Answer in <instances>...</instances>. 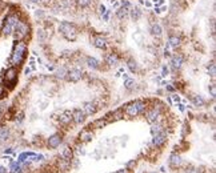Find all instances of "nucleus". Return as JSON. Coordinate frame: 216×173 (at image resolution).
<instances>
[{
	"instance_id": "f257e3e1",
	"label": "nucleus",
	"mask_w": 216,
	"mask_h": 173,
	"mask_svg": "<svg viewBox=\"0 0 216 173\" xmlns=\"http://www.w3.org/2000/svg\"><path fill=\"white\" fill-rule=\"evenodd\" d=\"M27 53H28V48H27V44L24 40H16L15 45H13V50L11 53V65L12 67H20L24 63Z\"/></svg>"
},
{
	"instance_id": "f03ea898",
	"label": "nucleus",
	"mask_w": 216,
	"mask_h": 173,
	"mask_svg": "<svg viewBox=\"0 0 216 173\" xmlns=\"http://www.w3.org/2000/svg\"><path fill=\"white\" fill-rule=\"evenodd\" d=\"M147 108H148V103L146 100H135L132 103L125 105V108L123 110L125 116H128L129 119H135L139 115H143Z\"/></svg>"
},
{
	"instance_id": "7ed1b4c3",
	"label": "nucleus",
	"mask_w": 216,
	"mask_h": 173,
	"mask_svg": "<svg viewBox=\"0 0 216 173\" xmlns=\"http://www.w3.org/2000/svg\"><path fill=\"white\" fill-rule=\"evenodd\" d=\"M163 112H164V105L161 103H156L152 104V105H148V108L144 110V117L148 123H155L157 121L160 117H163Z\"/></svg>"
},
{
	"instance_id": "20e7f679",
	"label": "nucleus",
	"mask_w": 216,
	"mask_h": 173,
	"mask_svg": "<svg viewBox=\"0 0 216 173\" xmlns=\"http://www.w3.org/2000/svg\"><path fill=\"white\" fill-rule=\"evenodd\" d=\"M59 31L60 33L63 35V37L68 41H75L78 39V28L75 27V24L70 23V21H61L60 25H59Z\"/></svg>"
},
{
	"instance_id": "39448f33",
	"label": "nucleus",
	"mask_w": 216,
	"mask_h": 173,
	"mask_svg": "<svg viewBox=\"0 0 216 173\" xmlns=\"http://www.w3.org/2000/svg\"><path fill=\"white\" fill-rule=\"evenodd\" d=\"M17 77H19V69L17 67H10L3 75V85L8 88H13L15 84L17 83Z\"/></svg>"
},
{
	"instance_id": "423d86ee",
	"label": "nucleus",
	"mask_w": 216,
	"mask_h": 173,
	"mask_svg": "<svg viewBox=\"0 0 216 173\" xmlns=\"http://www.w3.org/2000/svg\"><path fill=\"white\" fill-rule=\"evenodd\" d=\"M29 32L31 27L24 20H20L19 24L13 28V36H15L16 40H25L27 37H29Z\"/></svg>"
},
{
	"instance_id": "0eeeda50",
	"label": "nucleus",
	"mask_w": 216,
	"mask_h": 173,
	"mask_svg": "<svg viewBox=\"0 0 216 173\" xmlns=\"http://www.w3.org/2000/svg\"><path fill=\"white\" fill-rule=\"evenodd\" d=\"M61 143H63V135L61 133H53V135H51L47 139V146L49 149L59 148Z\"/></svg>"
},
{
	"instance_id": "6e6552de",
	"label": "nucleus",
	"mask_w": 216,
	"mask_h": 173,
	"mask_svg": "<svg viewBox=\"0 0 216 173\" xmlns=\"http://www.w3.org/2000/svg\"><path fill=\"white\" fill-rule=\"evenodd\" d=\"M167 140H168V136H167V133H165V131H163V132H159V133H156V135H154L152 144H154V146H156V148H161V146L167 143Z\"/></svg>"
},
{
	"instance_id": "1a4fd4ad",
	"label": "nucleus",
	"mask_w": 216,
	"mask_h": 173,
	"mask_svg": "<svg viewBox=\"0 0 216 173\" xmlns=\"http://www.w3.org/2000/svg\"><path fill=\"white\" fill-rule=\"evenodd\" d=\"M83 77V71L80 68H71L68 69V73H67V80L71 83H78L79 80H82Z\"/></svg>"
},
{
	"instance_id": "9d476101",
	"label": "nucleus",
	"mask_w": 216,
	"mask_h": 173,
	"mask_svg": "<svg viewBox=\"0 0 216 173\" xmlns=\"http://www.w3.org/2000/svg\"><path fill=\"white\" fill-rule=\"evenodd\" d=\"M92 44L97 48V50H107L108 41L104 36H101V35H95V36H92Z\"/></svg>"
},
{
	"instance_id": "9b49d317",
	"label": "nucleus",
	"mask_w": 216,
	"mask_h": 173,
	"mask_svg": "<svg viewBox=\"0 0 216 173\" xmlns=\"http://www.w3.org/2000/svg\"><path fill=\"white\" fill-rule=\"evenodd\" d=\"M85 121V113L83 112V109H74L72 110V123L76 125H80Z\"/></svg>"
},
{
	"instance_id": "f8f14e48",
	"label": "nucleus",
	"mask_w": 216,
	"mask_h": 173,
	"mask_svg": "<svg viewBox=\"0 0 216 173\" xmlns=\"http://www.w3.org/2000/svg\"><path fill=\"white\" fill-rule=\"evenodd\" d=\"M97 104L95 101H87L83 104V112L85 113V116H92L97 112Z\"/></svg>"
},
{
	"instance_id": "ddd939ff",
	"label": "nucleus",
	"mask_w": 216,
	"mask_h": 173,
	"mask_svg": "<svg viewBox=\"0 0 216 173\" xmlns=\"http://www.w3.org/2000/svg\"><path fill=\"white\" fill-rule=\"evenodd\" d=\"M108 123H112V121H118V120H121L124 119V110L123 109H116V110H112V112H110L107 115V116L104 117Z\"/></svg>"
},
{
	"instance_id": "4468645a",
	"label": "nucleus",
	"mask_w": 216,
	"mask_h": 173,
	"mask_svg": "<svg viewBox=\"0 0 216 173\" xmlns=\"http://www.w3.org/2000/svg\"><path fill=\"white\" fill-rule=\"evenodd\" d=\"M168 164L172 169H178V168L182 167L183 164V160H182V156L179 153H172L169 156V160H168Z\"/></svg>"
},
{
	"instance_id": "2eb2a0df",
	"label": "nucleus",
	"mask_w": 216,
	"mask_h": 173,
	"mask_svg": "<svg viewBox=\"0 0 216 173\" xmlns=\"http://www.w3.org/2000/svg\"><path fill=\"white\" fill-rule=\"evenodd\" d=\"M183 63H184V57H183V55H180V53H175V55L171 57V67H172V69H175V71L182 68Z\"/></svg>"
},
{
	"instance_id": "dca6fc26",
	"label": "nucleus",
	"mask_w": 216,
	"mask_h": 173,
	"mask_svg": "<svg viewBox=\"0 0 216 173\" xmlns=\"http://www.w3.org/2000/svg\"><path fill=\"white\" fill-rule=\"evenodd\" d=\"M71 7V0H56L55 10L57 12H67Z\"/></svg>"
},
{
	"instance_id": "f3484780",
	"label": "nucleus",
	"mask_w": 216,
	"mask_h": 173,
	"mask_svg": "<svg viewBox=\"0 0 216 173\" xmlns=\"http://www.w3.org/2000/svg\"><path fill=\"white\" fill-rule=\"evenodd\" d=\"M163 131H165V124L163 123L161 117L157 120V121L151 123V133H152V135H156V133L163 132Z\"/></svg>"
},
{
	"instance_id": "a211bd4d",
	"label": "nucleus",
	"mask_w": 216,
	"mask_h": 173,
	"mask_svg": "<svg viewBox=\"0 0 216 173\" xmlns=\"http://www.w3.org/2000/svg\"><path fill=\"white\" fill-rule=\"evenodd\" d=\"M93 132L91 131V129H83L82 132L79 133V141L80 143H89L92 139H93Z\"/></svg>"
},
{
	"instance_id": "6ab92c4d",
	"label": "nucleus",
	"mask_w": 216,
	"mask_h": 173,
	"mask_svg": "<svg viewBox=\"0 0 216 173\" xmlns=\"http://www.w3.org/2000/svg\"><path fill=\"white\" fill-rule=\"evenodd\" d=\"M59 123L61 124V125H70V124L72 123V112L71 110H64L61 115H60V117H59Z\"/></svg>"
},
{
	"instance_id": "aec40b11",
	"label": "nucleus",
	"mask_w": 216,
	"mask_h": 173,
	"mask_svg": "<svg viewBox=\"0 0 216 173\" xmlns=\"http://www.w3.org/2000/svg\"><path fill=\"white\" fill-rule=\"evenodd\" d=\"M119 61H120L119 56L116 55V53H114V52H110V53H107V55H106V64H108L110 67L118 65Z\"/></svg>"
},
{
	"instance_id": "412c9836",
	"label": "nucleus",
	"mask_w": 216,
	"mask_h": 173,
	"mask_svg": "<svg viewBox=\"0 0 216 173\" xmlns=\"http://www.w3.org/2000/svg\"><path fill=\"white\" fill-rule=\"evenodd\" d=\"M128 16H129V8L120 6L118 10H116V17H118L119 20H125V19H128Z\"/></svg>"
},
{
	"instance_id": "4be33fe9",
	"label": "nucleus",
	"mask_w": 216,
	"mask_h": 173,
	"mask_svg": "<svg viewBox=\"0 0 216 173\" xmlns=\"http://www.w3.org/2000/svg\"><path fill=\"white\" fill-rule=\"evenodd\" d=\"M168 45L172 48H179L182 45V37L179 35H169L168 37Z\"/></svg>"
},
{
	"instance_id": "5701e85b",
	"label": "nucleus",
	"mask_w": 216,
	"mask_h": 173,
	"mask_svg": "<svg viewBox=\"0 0 216 173\" xmlns=\"http://www.w3.org/2000/svg\"><path fill=\"white\" fill-rule=\"evenodd\" d=\"M107 124H108L107 120L104 117H100V119H96L95 121H92L89 124V128H92V129H101V128H104Z\"/></svg>"
},
{
	"instance_id": "b1692460",
	"label": "nucleus",
	"mask_w": 216,
	"mask_h": 173,
	"mask_svg": "<svg viewBox=\"0 0 216 173\" xmlns=\"http://www.w3.org/2000/svg\"><path fill=\"white\" fill-rule=\"evenodd\" d=\"M60 157H61L63 160H65V161L71 162L72 158H74V150H72V148H70V146H65V148L61 150Z\"/></svg>"
},
{
	"instance_id": "393cba45",
	"label": "nucleus",
	"mask_w": 216,
	"mask_h": 173,
	"mask_svg": "<svg viewBox=\"0 0 216 173\" xmlns=\"http://www.w3.org/2000/svg\"><path fill=\"white\" fill-rule=\"evenodd\" d=\"M128 17H131L133 21H137L142 17L140 8H139V7H131V8H129V16Z\"/></svg>"
},
{
	"instance_id": "a878e982",
	"label": "nucleus",
	"mask_w": 216,
	"mask_h": 173,
	"mask_svg": "<svg viewBox=\"0 0 216 173\" xmlns=\"http://www.w3.org/2000/svg\"><path fill=\"white\" fill-rule=\"evenodd\" d=\"M85 64H87L89 68H92V69H99V68H100V61H99L97 59H95V57H91V56H88L87 59H85Z\"/></svg>"
},
{
	"instance_id": "bb28decb",
	"label": "nucleus",
	"mask_w": 216,
	"mask_h": 173,
	"mask_svg": "<svg viewBox=\"0 0 216 173\" xmlns=\"http://www.w3.org/2000/svg\"><path fill=\"white\" fill-rule=\"evenodd\" d=\"M151 33H152V36H155V37H160L161 35H163V28H161V25L157 24V23H154L151 25Z\"/></svg>"
},
{
	"instance_id": "cd10ccee",
	"label": "nucleus",
	"mask_w": 216,
	"mask_h": 173,
	"mask_svg": "<svg viewBox=\"0 0 216 173\" xmlns=\"http://www.w3.org/2000/svg\"><path fill=\"white\" fill-rule=\"evenodd\" d=\"M11 137V131L7 127H0V141H7Z\"/></svg>"
},
{
	"instance_id": "c85d7f7f",
	"label": "nucleus",
	"mask_w": 216,
	"mask_h": 173,
	"mask_svg": "<svg viewBox=\"0 0 216 173\" xmlns=\"http://www.w3.org/2000/svg\"><path fill=\"white\" fill-rule=\"evenodd\" d=\"M93 2L95 0H75V3H76V7L78 8H88V7H91Z\"/></svg>"
},
{
	"instance_id": "c756f323",
	"label": "nucleus",
	"mask_w": 216,
	"mask_h": 173,
	"mask_svg": "<svg viewBox=\"0 0 216 173\" xmlns=\"http://www.w3.org/2000/svg\"><path fill=\"white\" fill-rule=\"evenodd\" d=\"M0 32H2L3 36H10V35L13 33V27L7 24V23H3V27H2V29H0Z\"/></svg>"
},
{
	"instance_id": "7c9ffc66",
	"label": "nucleus",
	"mask_w": 216,
	"mask_h": 173,
	"mask_svg": "<svg viewBox=\"0 0 216 173\" xmlns=\"http://www.w3.org/2000/svg\"><path fill=\"white\" fill-rule=\"evenodd\" d=\"M67 73H68V69H67L65 67H59V68L56 69V72H55L56 77H57V79H60V80L67 79Z\"/></svg>"
},
{
	"instance_id": "2f4dec72",
	"label": "nucleus",
	"mask_w": 216,
	"mask_h": 173,
	"mask_svg": "<svg viewBox=\"0 0 216 173\" xmlns=\"http://www.w3.org/2000/svg\"><path fill=\"white\" fill-rule=\"evenodd\" d=\"M135 87H136V81H135L133 79L127 77V79L124 80V88H125V89L132 91V89H135Z\"/></svg>"
},
{
	"instance_id": "473e14b6",
	"label": "nucleus",
	"mask_w": 216,
	"mask_h": 173,
	"mask_svg": "<svg viewBox=\"0 0 216 173\" xmlns=\"http://www.w3.org/2000/svg\"><path fill=\"white\" fill-rule=\"evenodd\" d=\"M127 67H128V69L131 71L132 73H135V72H137V71H139V65H137V63L133 59H129L127 61Z\"/></svg>"
},
{
	"instance_id": "72a5a7b5",
	"label": "nucleus",
	"mask_w": 216,
	"mask_h": 173,
	"mask_svg": "<svg viewBox=\"0 0 216 173\" xmlns=\"http://www.w3.org/2000/svg\"><path fill=\"white\" fill-rule=\"evenodd\" d=\"M191 99H192V103L195 104L196 106H203V105L205 104V101H204V99H203V97H201V96L193 95V96L191 97Z\"/></svg>"
},
{
	"instance_id": "f704fd0d",
	"label": "nucleus",
	"mask_w": 216,
	"mask_h": 173,
	"mask_svg": "<svg viewBox=\"0 0 216 173\" xmlns=\"http://www.w3.org/2000/svg\"><path fill=\"white\" fill-rule=\"evenodd\" d=\"M186 173H203L201 168H196V167H187L186 168Z\"/></svg>"
},
{
	"instance_id": "c9c22d12",
	"label": "nucleus",
	"mask_w": 216,
	"mask_h": 173,
	"mask_svg": "<svg viewBox=\"0 0 216 173\" xmlns=\"http://www.w3.org/2000/svg\"><path fill=\"white\" fill-rule=\"evenodd\" d=\"M208 72H209V75H211V77L215 79V76H216V65H215L214 61L208 65Z\"/></svg>"
},
{
	"instance_id": "e433bc0d",
	"label": "nucleus",
	"mask_w": 216,
	"mask_h": 173,
	"mask_svg": "<svg viewBox=\"0 0 216 173\" xmlns=\"http://www.w3.org/2000/svg\"><path fill=\"white\" fill-rule=\"evenodd\" d=\"M20 167V162H17V161H11V165H10V171L12 173H15L17 171V168Z\"/></svg>"
},
{
	"instance_id": "4c0bfd02",
	"label": "nucleus",
	"mask_w": 216,
	"mask_h": 173,
	"mask_svg": "<svg viewBox=\"0 0 216 173\" xmlns=\"http://www.w3.org/2000/svg\"><path fill=\"white\" fill-rule=\"evenodd\" d=\"M38 37H39L40 41H44V40H46V37H47V35H46V32H44L43 29H39V31H38Z\"/></svg>"
},
{
	"instance_id": "58836bf2",
	"label": "nucleus",
	"mask_w": 216,
	"mask_h": 173,
	"mask_svg": "<svg viewBox=\"0 0 216 173\" xmlns=\"http://www.w3.org/2000/svg\"><path fill=\"white\" fill-rule=\"evenodd\" d=\"M209 92H211V96H212V97L216 96V87H215V84H214V83L209 85Z\"/></svg>"
},
{
	"instance_id": "ea45409f",
	"label": "nucleus",
	"mask_w": 216,
	"mask_h": 173,
	"mask_svg": "<svg viewBox=\"0 0 216 173\" xmlns=\"http://www.w3.org/2000/svg\"><path fill=\"white\" fill-rule=\"evenodd\" d=\"M4 96H6V87L3 84H0V99H3Z\"/></svg>"
},
{
	"instance_id": "a19ab883",
	"label": "nucleus",
	"mask_w": 216,
	"mask_h": 173,
	"mask_svg": "<svg viewBox=\"0 0 216 173\" xmlns=\"http://www.w3.org/2000/svg\"><path fill=\"white\" fill-rule=\"evenodd\" d=\"M106 11H107L106 6H104V4H100V6H99V13H100V15L103 16V15L106 13Z\"/></svg>"
},
{
	"instance_id": "79ce46f5",
	"label": "nucleus",
	"mask_w": 216,
	"mask_h": 173,
	"mask_svg": "<svg viewBox=\"0 0 216 173\" xmlns=\"http://www.w3.org/2000/svg\"><path fill=\"white\" fill-rule=\"evenodd\" d=\"M135 165H136V161H135V160H131V161H129V162L127 164V169H128V171H131Z\"/></svg>"
},
{
	"instance_id": "37998d69",
	"label": "nucleus",
	"mask_w": 216,
	"mask_h": 173,
	"mask_svg": "<svg viewBox=\"0 0 216 173\" xmlns=\"http://www.w3.org/2000/svg\"><path fill=\"white\" fill-rule=\"evenodd\" d=\"M152 3L155 4V7H161L164 4V0H152Z\"/></svg>"
},
{
	"instance_id": "c03bdc74",
	"label": "nucleus",
	"mask_w": 216,
	"mask_h": 173,
	"mask_svg": "<svg viewBox=\"0 0 216 173\" xmlns=\"http://www.w3.org/2000/svg\"><path fill=\"white\" fill-rule=\"evenodd\" d=\"M171 100H173L175 103H180V96L176 95V93H173V95L171 96Z\"/></svg>"
},
{
	"instance_id": "a18cd8bd",
	"label": "nucleus",
	"mask_w": 216,
	"mask_h": 173,
	"mask_svg": "<svg viewBox=\"0 0 216 173\" xmlns=\"http://www.w3.org/2000/svg\"><path fill=\"white\" fill-rule=\"evenodd\" d=\"M110 15H111V11H110V10H107L106 13L103 15V20H108V19H110Z\"/></svg>"
},
{
	"instance_id": "49530a36",
	"label": "nucleus",
	"mask_w": 216,
	"mask_h": 173,
	"mask_svg": "<svg viewBox=\"0 0 216 173\" xmlns=\"http://www.w3.org/2000/svg\"><path fill=\"white\" fill-rule=\"evenodd\" d=\"M168 72H169V71H168L167 67H163V71H161V76L165 77V76H167V75H168Z\"/></svg>"
},
{
	"instance_id": "de8ad7c7",
	"label": "nucleus",
	"mask_w": 216,
	"mask_h": 173,
	"mask_svg": "<svg viewBox=\"0 0 216 173\" xmlns=\"http://www.w3.org/2000/svg\"><path fill=\"white\" fill-rule=\"evenodd\" d=\"M163 12V7H155V13L156 15H159V13Z\"/></svg>"
},
{
	"instance_id": "09e8293b",
	"label": "nucleus",
	"mask_w": 216,
	"mask_h": 173,
	"mask_svg": "<svg viewBox=\"0 0 216 173\" xmlns=\"http://www.w3.org/2000/svg\"><path fill=\"white\" fill-rule=\"evenodd\" d=\"M115 173H131V171H128L127 168H125V169H120V171H118V172H115Z\"/></svg>"
},
{
	"instance_id": "8fccbe9b",
	"label": "nucleus",
	"mask_w": 216,
	"mask_h": 173,
	"mask_svg": "<svg viewBox=\"0 0 216 173\" xmlns=\"http://www.w3.org/2000/svg\"><path fill=\"white\" fill-rule=\"evenodd\" d=\"M178 106H179V109L182 110V112H184V110H186V106H184L183 104H180V103H178Z\"/></svg>"
},
{
	"instance_id": "3c124183",
	"label": "nucleus",
	"mask_w": 216,
	"mask_h": 173,
	"mask_svg": "<svg viewBox=\"0 0 216 173\" xmlns=\"http://www.w3.org/2000/svg\"><path fill=\"white\" fill-rule=\"evenodd\" d=\"M36 16H38V17H43L44 13H43L42 11H36Z\"/></svg>"
},
{
	"instance_id": "603ef678",
	"label": "nucleus",
	"mask_w": 216,
	"mask_h": 173,
	"mask_svg": "<svg viewBox=\"0 0 216 173\" xmlns=\"http://www.w3.org/2000/svg\"><path fill=\"white\" fill-rule=\"evenodd\" d=\"M165 89L169 91V92H173V87H171L169 84H168V85H165Z\"/></svg>"
},
{
	"instance_id": "864d4df0",
	"label": "nucleus",
	"mask_w": 216,
	"mask_h": 173,
	"mask_svg": "<svg viewBox=\"0 0 216 173\" xmlns=\"http://www.w3.org/2000/svg\"><path fill=\"white\" fill-rule=\"evenodd\" d=\"M28 2L34 3V4H39V3H42V0H28Z\"/></svg>"
},
{
	"instance_id": "5fc2aeb1",
	"label": "nucleus",
	"mask_w": 216,
	"mask_h": 173,
	"mask_svg": "<svg viewBox=\"0 0 216 173\" xmlns=\"http://www.w3.org/2000/svg\"><path fill=\"white\" fill-rule=\"evenodd\" d=\"M24 72H25V75H28V73L31 72V68H28V67H27V68H25V71H24Z\"/></svg>"
},
{
	"instance_id": "6e6d98bb",
	"label": "nucleus",
	"mask_w": 216,
	"mask_h": 173,
	"mask_svg": "<svg viewBox=\"0 0 216 173\" xmlns=\"http://www.w3.org/2000/svg\"><path fill=\"white\" fill-rule=\"evenodd\" d=\"M4 152H6V153H12V149H11V148H8V149L4 150Z\"/></svg>"
},
{
	"instance_id": "4d7b16f0",
	"label": "nucleus",
	"mask_w": 216,
	"mask_h": 173,
	"mask_svg": "<svg viewBox=\"0 0 216 173\" xmlns=\"http://www.w3.org/2000/svg\"><path fill=\"white\" fill-rule=\"evenodd\" d=\"M146 7H151V2H146Z\"/></svg>"
},
{
	"instance_id": "13d9d810",
	"label": "nucleus",
	"mask_w": 216,
	"mask_h": 173,
	"mask_svg": "<svg viewBox=\"0 0 216 173\" xmlns=\"http://www.w3.org/2000/svg\"><path fill=\"white\" fill-rule=\"evenodd\" d=\"M39 173H51V172H46V171H44V172H39Z\"/></svg>"
},
{
	"instance_id": "bf43d9fd",
	"label": "nucleus",
	"mask_w": 216,
	"mask_h": 173,
	"mask_svg": "<svg viewBox=\"0 0 216 173\" xmlns=\"http://www.w3.org/2000/svg\"><path fill=\"white\" fill-rule=\"evenodd\" d=\"M151 173H157V172H151Z\"/></svg>"
}]
</instances>
